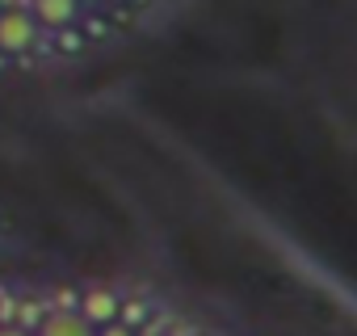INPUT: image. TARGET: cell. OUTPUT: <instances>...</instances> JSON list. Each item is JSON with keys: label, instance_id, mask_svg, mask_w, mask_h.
<instances>
[{"label": "cell", "instance_id": "3957f363", "mask_svg": "<svg viewBox=\"0 0 357 336\" xmlns=\"http://www.w3.org/2000/svg\"><path fill=\"white\" fill-rule=\"evenodd\" d=\"M118 294L109 290V286H89V290H80L76 294V311L93 323V328H101V323H109V319H118Z\"/></svg>", "mask_w": 357, "mask_h": 336}, {"label": "cell", "instance_id": "8992f818", "mask_svg": "<svg viewBox=\"0 0 357 336\" xmlns=\"http://www.w3.org/2000/svg\"><path fill=\"white\" fill-rule=\"evenodd\" d=\"M0 336H34V332H26V328H17V323H0Z\"/></svg>", "mask_w": 357, "mask_h": 336}, {"label": "cell", "instance_id": "5b68a950", "mask_svg": "<svg viewBox=\"0 0 357 336\" xmlns=\"http://www.w3.org/2000/svg\"><path fill=\"white\" fill-rule=\"evenodd\" d=\"M97 336H139V332H135V328H126L122 319H109V323H101V328H97Z\"/></svg>", "mask_w": 357, "mask_h": 336}, {"label": "cell", "instance_id": "7a4b0ae2", "mask_svg": "<svg viewBox=\"0 0 357 336\" xmlns=\"http://www.w3.org/2000/svg\"><path fill=\"white\" fill-rule=\"evenodd\" d=\"M34 336H97V328L76 307H47V315L34 323Z\"/></svg>", "mask_w": 357, "mask_h": 336}, {"label": "cell", "instance_id": "6da1fadb", "mask_svg": "<svg viewBox=\"0 0 357 336\" xmlns=\"http://www.w3.org/2000/svg\"><path fill=\"white\" fill-rule=\"evenodd\" d=\"M38 43V22L26 9H0V55H26Z\"/></svg>", "mask_w": 357, "mask_h": 336}, {"label": "cell", "instance_id": "277c9868", "mask_svg": "<svg viewBox=\"0 0 357 336\" xmlns=\"http://www.w3.org/2000/svg\"><path fill=\"white\" fill-rule=\"evenodd\" d=\"M38 26L47 30H63L80 17V0H34V13H30Z\"/></svg>", "mask_w": 357, "mask_h": 336}]
</instances>
